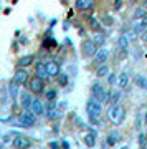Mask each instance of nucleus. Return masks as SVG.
<instances>
[{
	"label": "nucleus",
	"mask_w": 147,
	"mask_h": 149,
	"mask_svg": "<svg viewBox=\"0 0 147 149\" xmlns=\"http://www.w3.org/2000/svg\"><path fill=\"white\" fill-rule=\"evenodd\" d=\"M107 116L112 124H122L126 119V109L119 103H112V106L107 109Z\"/></svg>",
	"instance_id": "nucleus-1"
},
{
	"label": "nucleus",
	"mask_w": 147,
	"mask_h": 149,
	"mask_svg": "<svg viewBox=\"0 0 147 149\" xmlns=\"http://www.w3.org/2000/svg\"><path fill=\"white\" fill-rule=\"evenodd\" d=\"M35 123H37V114L30 108H26V109H23L20 113V116H18V124L20 126H23V128H32V126H35Z\"/></svg>",
	"instance_id": "nucleus-2"
},
{
	"label": "nucleus",
	"mask_w": 147,
	"mask_h": 149,
	"mask_svg": "<svg viewBox=\"0 0 147 149\" xmlns=\"http://www.w3.org/2000/svg\"><path fill=\"white\" fill-rule=\"evenodd\" d=\"M28 88H30V91H32L33 95H42V93H45V90H46V88H45V80L40 78V76L30 78Z\"/></svg>",
	"instance_id": "nucleus-3"
},
{
	"label": "nucleus",
	"mask_w": 147,
	"mask_h": 149,
	"mask_svg": "<svg viewBox=\"0 0 147 149\" xmlns=\"http://www.w3.org/2000/svg\"><path fill=\"white\" fill-rule=\"evenodd\" d=\"M86 109H88V114H94V116H101V113H103V103L94 98V96H91L88 103H86Z\"/></svg>",
	"instance_id": "nucleus-4"
},
{
	"label": "nucleus",
	"mask_w": 147,
	"mask_h": 149,
	"mask_svg": "<svg viewBox=\"0 0 147 149\" xmlns=\"http://www.w3.org/2000/svg\"><path fill=\"white\" fill-rule=\"evenodd\" d=\"M81 52H83L84 56L96 55V52H98V43H96L93 38H89V40H84V42L81 43Z\"/></svg>",
	"instance_id": "nucleus-5"
},
{
	"label": "nucleus",
	"mask_w": 147,
	"mask_h": 149,
	"mask_svg": "<svg viewBox=\"0 0 147 149\" xmlns=\"http://www.w3.org/2000/svg\"><path fill=\"white\" fill-rule=\"evenodd\" d=\"M13 80L18 83L20 86L23 85H28V81H30V76H28V71L25 68H17L15 73H13Z\"/></svg>",
	"instance_id": "nucleus-6"
},
{
	"label": "nucleus",
	"mask_w": 147,
	"mask_h": 149,
	"mask_svg": "<svg viewBox=\"0 0 147 149\" xmlns=\"http://www.w3.org/2000/svg\"><path fill=\"white\" fill-rule=\"evenodd\" d=\"M30 109H32V111L35 113L37 116H42V114H45V109H46V106L43 104V101L40 100V98H33Z\"/></svg>",
	"instance_id": "nucleus-7"
},
{
	"label": "nucleus",
	"mask_w": 147,
	"mask_h": 149,
	"mask_svg": "<svg viewBox=\"0 0 147 149\" xmlns=\"http://www.w3.org/2000/svg\"><path fill=\"white\" fill-rule=\"evenodd\" d=\"M45 66H46L48 76H58V74L61 73V68H60V65H58L56 61H53V60L46 61V63H45Z\"/></svg>",
	"instance_id": "nucleus-8"
},
{
	"label": "nucleus",
	"mask_w": 147,
	"mask_h": 149,
	"mask_svg": "<svg viewBox=\"0 0 147 149\" xmlns=\"http://www.w3.org/2000/svg\"><path fill=\"white\" fill-rule=\"evenodd\" d=\"M12 146L13 148H30V139L21 136V134H17L12 141Z\"/></svg>",
	"instance_id": "nucleus-9"
},
{
	"label": "nucleus",
	"mask_w": 147,
	"mask_h": 149,
	"mask_svg": "<svg viewBox=\"0 0 147 149\" xmlns=\"http://www.w3.org/2000/svg\"><path fill=\"white\" fill-rule=\"evenodd\" d=\"M35 63V55H25V56H21L18 58L17 61V68H28L30 65Z\"/></svg>",
	"instance_id": "nucleus-10"
},
{
	"label": "nucleus",
	"mask_w": 147,
	"mask_h": 149,
	"mask_svg": "<svg viewBox=\"0 0 147 149\" xmlns=\"http://www.w3.org/2000/svg\"><path fill=\"white\" fill-rule=\"evenodd\" d=\"M132 28L139 33H141L142 30H146L147 28V15L141 17V18H134V20H132Z\"/></svg>",
	"instance_id": "nucleus-11"
},
{
	"label": "nucleus",
	"mask_w": 147,
	"mask_h": 149,
	"mask_svg": "<svg viewBox=\"0 0 147 149\" xmlns=\"http://www.w3.org/2000/svg\"><path fill=\"white\" fill-rule=\"evenodd\" d=\"M107 58H109V52H107L106 48H99V50L96 52V55H94V61L98 65H99V63H106Z\"/></svg>",
	"instance_id": "nucleus-12"
},
{
	"label": "nucleus",
	"mask_w": 147,
	"mask_h": 149,
	"mask_svg": "<svg viewBox=\"0 0 147 149\" xmlns=\"http://www.w3.org/2000/svg\"><path fill=\"white\" fill-rule=\"evenodd\" d=\"M20 85L17 83L15 80H12V81H8V93H10V98L12 100H17L18 96H20Z\"/></svg>",
	"instance_id": "nucleus-13"
},
{
	"label": "nucleus",
	"mask_w": 147,
	"mask_h": 149,
	"mask_svg": "<svg viewBox=\"0 0 147 149\" xmlns=\"http://www.w3.org/2000/svg\"><path fill=\"white\" fill-rule=\"evenodd\" d=\"M129 83H131V76H129L126 71H122V73L117 74V86H119V88L124 90V88L129 86Z\"/></svg>",
	"instance_id": "nucleus-14"
},
{
	"label": "nucleus",
	"mask_w": 147,
	"mask_h": 149,
	"mask_svg": "<svg viewBox=\"0 0 147 149\" xmlns=\"http://www.w3.org/2000/svg\"><path fill=\"white\" fill-rule=\"evenodd\" d=\"M119 141H121V133L119 131H111L107 134V138H106V144H109V146H116Z\"/></svg>",
	"instance_id": "nucleus-15"
},
{
	"label": "nucleus",
	"mask_w": 147,
	"mask_h": 149,
	"mask_svg": "<svg viewBox=\"0 0 147 149\" xmlns=\"http://www.w3.org/2000/svg\"><path fill=\"white\" fill-rule=\"evenodd\" d=\"M32 101H33V98L28 93H20V106L23 108V109H26V108H30L32 106Z\"/></svg>",
	"instance_id": "nucleus-16"
},
{
	"label": "nucleus",
	"mask_w": 147,
	"mask_h": 149,
	"mask_svg": "<svg viewBox=\"0 0 147 149\" xmlns=\"http://www.w3.org/2000/svg\"><path fill=\"white\" fill-rule=\"evenodd\" d=\"M35 73H37V76H40V78H43V80H46V78H48L46 66H45L43 61H38V63L35 65Z\"/></svg>",
	"instance_id": "nucleus-17"
},
{
	"label": "nucleus",
	"mask_w": 147,
	"mask_h": 149,
	"mask_svg": "<svg viewBox=\"0 0 147 149\" xmlns=\"http://www.w3.org/2000/svg\"><path fill=\"white\" fill-rule=\"evenodd\" d=\"M74 5H76L78 10H89V8H93L94 2H93V0H76Z\"/></svg>",
	"instance_id": "nucleus-18"
},
{
	"label": "nucleus",
	"mask_w": 147,
	"mask_h": 149,
	"mask_svg": "<svg viewBox=\"0 0 147 149\" xmlns=\"http://www.w3.org/2000/svg\"><path fill=\"white\" fill-rule=\"evenodd\" d=\"M129 42H131L129 35H127V33H122L121 37L117 38V47L121 48V50H124V52H126L127 47H129Z\"/></svg>",
	"instance_id": "nucleus-19"
},
{
	"label": "nucleus",
	"mask_w": 147,
	"mask_h": 149,
	"mask_svg": "<svg viewBox=\"0 0 147 149\" xmlns=\"http://www.w3.org/2000/svg\"><path fill=\"white\" fill-rule=\"evenodd\" d=\"M96 76L98 78H104V76H109V66L106 63H99L98 68H96Z\"/></svg>",
	"instance_id": "nucleus-20"
},
{
	"label": "nucleus",
	"mask_w": 147,
	"mask_h": 149,
	"mask_svg": "<svg viewBox=\"0 0 147 149\" xmlns=\"http://www.w3.org/2000/svg\"><path fill=\"white\" fill-rule=\"evenodd\" d=\"M134 83H136L139 88L147 90V76H144V74H136V76H134Z\"/></svg>",
	"instance_id": "nucleus-21"
},
{
	"label": "nucleus",
	"mask_w": 147,
	"mask_h": 149,
	"mask_svg": "<svg viewBox=\"0 0 147 149\" xmlns=\"http://www.w3.org/2000/svg\"><path fill=\"white\" fill-rule=\"evenodd\" d=\"M84 144L88 146V148H93L96 144V131H91L89 134H86L84 136Z\"/></svg>",
	"instance_id": "nucleus-22"
},
{
	"label": "nucleus",
	"mask_w": 147,
	"mask_h": 149,
	"mask_svg": "<svg viewBox=\"0 0 147 149\" xmlns=\"http://www.w3.org/2000/svg\"><path fill=\"white\" fill-rule=\"evenodd\" d=\"M103 91H104V86L101 85V83H94V85L91 86V96H94V98H99Z\"/></svg>",
	"instance_id": "nucleus-23"
},
{
	"label": "nucleus",
	"mask_w": 147,
	"mask_h": 149,
	"mask_svg": "<svg viewBox=\"0 0 147 149\" xmlns=\"http://www.w3.org/2000/svg\"><path fill=\"white\" fill-rule=\"evenodd\" d=\"M93 40L98 43V47H99V45H104V42H106V33L103 32V30H101V32H94V35H93Z\"/></svg>",
	"instance_id": "nucleus-24"
},
{
	"label": "nucleus",
	"mask_w": 147,
	"mask_h": 149,
	"mask_svg": "<svg viewBox=\"0 0 147 149\" xmlns=\"http://www.w3.org/2000/svg\"><path fill=\"white\" fill-rule=\"evenodd\" d=\"M89 25H91V28H93L94 32H101V30H103V25L99 23V20H98L96 17H93V15L89 17Z\"/></svg>",
	"instance_id": "nucleus-25"
},
{
	"label": "nucleus",
	"mask_w": 147,
	"mask_h": 149,
	"mask_svg": "<svg viewBox=\"0 0 147 149\" xmlns=\"http://www.w3.org/2000/svg\"><path fill=\"white\" fill-rule=\"evenodd\" d=\"M121 98H122V88L111 91V101H112V103H119V101H121Z\"/></svg>",
	"instance_id": "nucleus-26"
},
{
	"label": "nucleus",
	"mask_w": 147,
	"mask_h": 149,
	"mask_svg": "<svg viewBox=\"0 0 147 149\" xmlns=\"http://www.w3.org/2000/svg\"><path fill=\"white\" fill-rule=\"evenodd\" d=\"M147 15V8L146 7H137L134 13H132V18H141V17H146Z\"/></svg>",
	"instance_id": "nucleus-27"
},
{
	"label": "nucleus",
	"mask_w": 147,
	"mask_h": 149,
	"mask_svg": "<svg viewBox=\"0 0 147 149\" xmlns=\"http://www.w3.org/2000/svg\"><path fill=\"white\" fill-rule=\"evenodd\" d=\"M45 93H46V100L48 101H55L56 100V95H58V91L55 90V88H48V90H45Z\"/></svg>",
	"instance_id": "nucleus-28"
},
{
	"label": "nucleus",
	"mask_w": 147,
	"mask_h": 149,
	"mask_svg": "<svg viewBox=\"0 0 147 149\" xmlns=\"http://www.w3.org/2000/svg\"><path fill=\"white\" fill-rule=\"evenodd\" d=\"M69 83V76L66 73H60L58 74V85L60 86H66Z\"/></svg>",
	"instance_id": "nucleus-29"
},
{
	"label": "nucleus",
	"mask_w": 147,
	"mask_h": 149,
	"mask_svg": "<svg viewBox=\"0 0 147 149\" xmlns=\"http://www.w3.org/2000/svg\"><path fill=\"white\" fill-rule=\"evenodd\" d=\"M55 108H56V106H55V103H53V101H50V103L46 104V109H45V114H46V116L50 118V119H51V118L55 116V114H53V113H55Z\"/></svg>",
	"instance_id": "nucleus-30"
},
{
	"label": "nucleus",
	"mask_w": 147,
	"mask_h": 149,
	"mask_svg": "<svg viewBox=\"0 0 147 149\" xmlns=\"http://www.w3.org/2000/svg\"><path fill=\"white\" fill-rule=\"evenodd\" d=\"M137 143H139V148H147V133H141V134H139Z\"/></svg>",
	"instance_id": "nucleus-31"
},
{
	"label": "nucleus",
	"mask_w": 147,
	"mask_h": 149,
	"mask_svg": "<svg viewBox=\"0 0 147 149\" xmlns=\"http://www.w3.org/2000/svg\"><path fill=\"white\" fill-rule=\"evenodd\" d=\"M89 123H91V124H94V126H99V116L89 114Z\"/></svg>",
	"instance_id": "nucleus-32"
},
{
	"label": "nucleus",
	"mask_w": 147,
	"mask_h": 149,
	"mask_svg": "<svg viewBox=\"0 0 147 149\" xmlns=\"http://www.w3.org/2000/svg\"><path fill=\"white\" fill-rule=\"evenodd\" d=\"M107 80H109V81H107L109 85H116V83H117V74H114V73L109 74V78H107Z\"/></svg>",
	"instance_id": "nucleus-33"
},
{
	"label": "nucleus",
	"mask_w": 147,
	"mask_h": 149,
	"mask_svg": "<svg viewBox=\"0 0 147 149\" xmlns=\"http://www.w3.org/2000/svg\"><path fill=\"white\" fill-rule=\"evenodd\" d=\"M103 23H104V25H112V23H114V20H112L111 17L104 15V17H103Z\"/></svg>",
	"instance_id": "nucleus-34"
},
{
	"label": "nucleus",
	"mask_w": 147,
	"mask_h": 149,
	"mask_svg": "<svg viewBox=\"0 0 147 149\" xmlns=\"http://www.w3.org/2000/svg\"><path fill=\"white\" fill-rule=\"evenodd\" d=\"M112 7H114V10H121L122 8V0H114Z\"/></svg>",
	"instance_id": "nucleus-35"
},
{
	"label": "nucleus",
	"mask_w": 147,
	"mask_h": 149,
	"mask_svg": "<svg viewBox=\"0 0 147 149\" xmlns=\"http://www.w3.org/2000/svg\"><path fill=\"white\" fill-rule=\"evenodd\" d=\"M139 38H141L142 42H147V28H146V30H142V32L139 33Z\"/></svg>",
	"instance_id": "nucleus-36"
},
{
	"label": "nucleus",
	"mask_w": 147,
	"mask_h": 149,
	"mask_svg": "<svg viewBox=\"0 0 147 149\" xmlns=\"http://www.w3.org/2000/svg\"><path fill=\"white\" fill-rule=\"evenodd\" d=\"M50 148H53V149H58V148H60V144H58L56 141H51V143H50Z\"/></svg>",
	"instance_id": "nucleus-37"
},
{
	"label": "nucleus",
	"mask_w": 147,
	"mask_h": 149,
	"mask_svg": "<svg viewBox=\"0 0 147 149\" xmlns=\"http://www.w3.org/2000/svg\"><path fill=\"white\" fill-rule=\"evenodd\" d=\"M61 146H63V148H69V143H68V141H63V143H61Z\"/></svg>",
	"instance_id": "nucleus-38"
},
{
	"label": "nucleus",
	"mask_w": 147,
	"mask_h": 149,
	"mask_svg": "<svg viewBox=\"0 0 147 149\" xmlns=\"http://www.w3.org/2000/svg\"><path fill=\"white\" fill-rule=\"evenodd\" d=\"M129 2H131V3H136V2H137V0H129Z\"/></svg>",
	"instance_id": "nucleus-39"
},
{
	"label": "nucleus",
	"mask_w": 147,
	"mask_h": 149,
	"mask_svg": "<svg viewBox=\"0 0 147 149\" xmlns=\"http://www.w3.org/2000/svg\"><path fill=\"white\" fill-rule=\"evenodd\" d=\"M144 119H146V124H147V111H146V118H144Z\"/></svg>",
	"instance_id": "nucleus-40"
},
{
	"label": "nucleus",
	"mask_w": 147,
	"mask_h": 149,
	"mask_svg": "<svg viewBox=\"0 0 147 149\" xmlns=\"http://www.w3.org/2000/svg\"><path fill=\"white\" fill-rule=\"evenodd\" d=\"M144 7H146V8H147V0H146V3H144Z\"/></svg>",
	"instance_id": "nucleus-41"
}]
</instances>
